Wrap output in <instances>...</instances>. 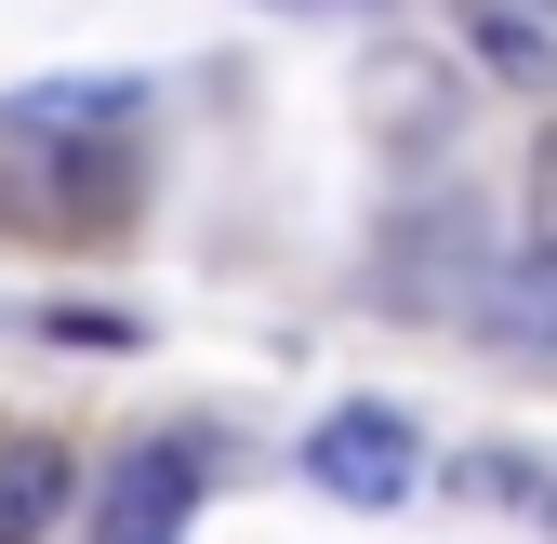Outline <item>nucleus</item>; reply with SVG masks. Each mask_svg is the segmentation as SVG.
Wrapping results in <instances>:
<instances>
[{
	"mask_svg": "<svg viewBox=\"0 0 557 544\" xmlns=\"http://www.w3.org/2000/svg\"><path fill=\"white\" fill-rule=\"evenodd\" d=\"M306 479L345 492V505H398L411 492V425L385 412V398H345V412L306 438Z\"/></svg>",
	"mask_w": 557,
	"mask_h": 544,
	"instance_id": "nucleus-1",
	"label": "nucleus"
},
{
	"mask_svg": "<svg viewBox=\"0 0 557 544\" xmlns=\"http://www.w3.org/2000/svg\"><path fill=\"white\" fill-rule=\"evenodd\" d=\"M186 518H199V452H186V438H147V452H133L120 479H107L94 544H173Z\"/></svg>",
	"mask_w": 557,
	"mask_h": 544,
	"instance_id": "nucleus-2",
	"label": "nucleus"
},
{
	"mask_svg": "<svg viewBox=\"0 0 557 544\" xmlns=\"http://www.w3.org/2000/svg\"><path fill=\"white\" fill-rule=\"evenodd\" d=\"M465 319L492 332L505 359H557V252H492L478 293H465Z\"/></svg>",
	"mask_w": 557,
	"mask_h": 544,
	"instance_id": "nucleus-3",
	"label": "nucleus"
},
{
	"mask_svg": "<svg viewBox=\"0 0 557 544\" xmlns=\"http://www.w3.org/2000/svg\"><path fill=\"white\" fill-rule=\"evenodd\" d=\"M0 120H14L27 133V147H107V133L133 120V81H40V94H14V107H0Z\"/></svg>",
	"mask_w": 557,
	"mask_h": 544,
	"instance_id": "nucleus-4",
	"label": "nucleus"
},
{
	"mask_svg": "<svg viewBox=\"0 0 557 544\" xmlns=\"http://www.w3.org/2000/svg\"><path fill=\"white\" fill-rule=\"evenodd\" d=\"M133 213V147L107 133V147H66L53 160V239H120Z\"/></svg>",
	"mask_w": 557,
	"mask_h": 544,
	"instance_id": "nucleus-5",
	"label": "nucleus"
},
{
	"mask_svg": "<svg viewBox=\"0 0 557 544\" xmlns=\"http://www.w3.org/2000/svg\"><path fill=\"white\" fill-rule=\"evenodd\" d=\"M66 492H81L66 438H0V544H40L66 518Z\"/></svg>",
	"mask_w": 557,
	"mask_h": 544,
	"instance_id": "nucleus-6",
	"label": "nucleus"
},
{
	"mask_svg": "<svg viewBox=\"0 0 557 544\" xmlns=\"http://www.w3.org/2000/svg\"><path fill=\"white\" fill-rule=\"evenodd\" d=\"M372 120L425 160L438 133H451V81H438V66H411V53H385V66H372Z\"/></svg>",
	"mask_w": 557,
	"mask_h": 544,
	"instance_id": "nucleus-7",
	"label": "nucleus"
},
{
	"mask_svg": "<svg viewBox=\"0 0 557 544\" xmlns=\"http://www.w3.org/2000/svg\"><path fill=\"white\" fill-rule=\"evenodd\" d=\"M478 66H505V81H544V27H531V0H478Z\"/></svg>",
	"mask_w": 557,
	"mask_h": 544,
	"instance_id": "nucleus-8",
	"label": "nucleus"
},
{
	"mask_svg": "<svg viewBox=\"0 0 557 544\" xmlns=\"http://www.w3.org/2000/svg\"><path fill=\"white\" fill-rule=\"evenodd\" d=\"M451 479H465L478 505H518V518H557V479H544V465H518V452H465Z\"/></svg>",
	"mask_w": 557,
	"mask_h": 544,
	"instance_id": "nucleus-9",
	"label": "nucleus"
},
{
	"mask_svg": "<svg viewBox=\"0 0 557 544\" xmlns=\"http://www.w3.org/2000/svg\"><path fill=\"white\" fill-rule=\"evenodd\" d=\"M531 252H557V120L531 133Z\"/></svg>",
	"mask_w": 557,
	"mask_h": 544,
	"instance_id": "nucleus-10",
	"label": "nucleus"
},
{
	"mask_svg": "<svg viewBox=\"0 0 557 544\" xmlns=\"http://www.w3.org/2000/svg\"><path fill=\"white\" fill-rule=\"evenodd\" d=\"M40 332H53V346H133V319H120V306H53Z\"/></svg>",
	"mask_w": 557,
	"mask_h": 544,
	"instance_id": "nucleus-11",
	"label": "nucleus"
},
{
	"mask_svg": "<svg viewBox=\"0 0 557 544\" xmlns=\"http://www.w3.org/2000/svg\"><path fill=\"white\" fill-rule=\"evenodd\" d=\"M531 14H557V0H531Z\"/></svg>",
	"mask_w": 557,
	"mask_h": 544,
	"instance_id": "nucleus-12",
	"label": "nucleus"
}]
</instances>
